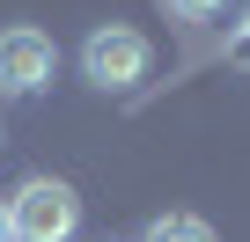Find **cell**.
Segmentation results:
<instances>
[{"mask_svg":"<svg viewBox=\"0 0 250 242\" xmlns=\"http://www.w3.org/2000/svg\"><path fill=\"white\" fill-rule=\"evenodd\" d=\"M74 227H81V198L59 176H30L8 198V235L15 242H74Z\"/></svg>","mask_w":250,"mask_h":242,"instance_id":"cell-1","label":"cell"},{"mask_svg":"<svg viewBox=\"0 0 250 242\" xmlns=\"http://www.w3.org/2000/svg\"><path fill=\"white\" fill-rule=\"evenodd\" d=\"M147 66H155V44H147L140 30H125V22H103V30H88V44H81V74H88L103 95L140 88Z\"/></svg>","mask_w":250,"mask_h":242,"instance_id":"cell-2","label":"cell"},{"mask_svg":"<svg viewBox=\"0 0 250 242\" xmlns=\"http://www.w3.org/2000/svg\"><path fill=\"white\" fill-rule=\"evenodd\" d=\"M59 74V52L44 30L15 22V30H0V95H44Z\"/></svg>","mask_w":250,"mask_h":242,"instance_id":"cell-3","label":"cell"},{"mask_svg":"<svg viewBox=\"0 0 250 242\" xmlns=\"http://www.w3.org/2000/svg\"><path fill=\"white\" fill-rule=\"evenodd\" d=\"M140 242H213V227H206L199 213H162V220H147Z\"/></svg>","mask_w":250,"mask_h":242,"instance_id":"cell-4","label":"cell"},{"mask_svg":"<svg viewBox=\"0 0 250 242\" xmlns=\"http://www.w3.org/2000/svg\"><path fill=\"white\" fill-rule=\"evenodd\" d=\"M169 15L177 22H213V15H228V0H169Z\"/></svg>","mask_w":250,"mask_h":242,"instance_id":"cell-5","label":"cell"},{"mask_svg":"<svg viewBox=\"0 0 250 242\" xmlns=\"http://www.w3.org/2000/svg\"><path fill=\"white\" fill-rule=\"evenodd\" d=\"M228 66H235V74H250V8H243V22L228 30Z\"/></svg>","mask_w":250,"mask_h":242,"instance_id":"cell-6","label":"cell"},{"mask_svg":"<svg viewBox=\"0 0 250 242\" xmlns=\"http://www.w3.org/2000/svg\"><path fill=\"white\" fill-rule=\"evenodd\" d=\"M0 242H15V235H8V198H0Z\"/></svg>","mask_w":250,"mask_h":242,"instance_id":"cell-7","label":"cell"}]
</instances>
